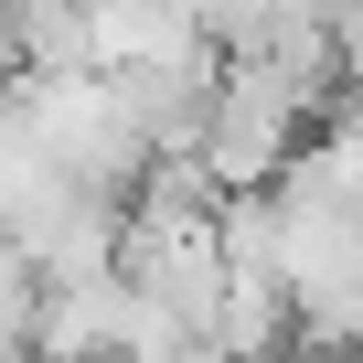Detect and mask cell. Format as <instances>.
<instances>
[{
  "mask_svg": "<svg viewBox=\"0 0 363 363\" xmlns=\"http://www.w3.org/2000/svg\"><path fill=\"white\" fill-rule=\"evenodd\" d=\"M33 299H43V278L0 246V363H22V352H33Z\"/></svg>",
  "mask_w": 363,
  "mask_h": 363,
  "instance_id": "cell-2",
  "label": "cell"
},
{
  "mask_svg": "<svg viewBox=\"0 0 363 363\" xmlns=\"http://www.w3.org/2000/svg\"><path fill=\"white\" fill-rule=\"evenodd\" d=\"M299 128H310V96L267 54H235V65H214V96H203V128H193V171L214 193H267L289 171V150H299Z\"/></svg>",
  "mask_w": 363,
  "mask_h": 363,
  "instance_id": "cell-1",
  "label": "cell"
}]
</instances>
